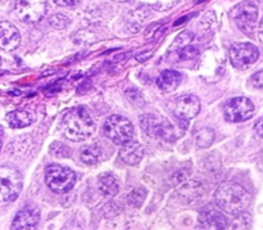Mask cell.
<instances>
[{
    "label": "cell",
    "mask_w": 263,
    "mask_h": 230,
    "mask_svg": "<svg viewBox=\"0 0 263 230\" xmlns=\"http://www.w3.org/2000/svg\"><path fill=\"white\" fill-rule=\"evenodd\" d=\"M0 149H2V141H0Z\"/></svg>",
    "instance_id": "836d02e7"
},
{
    "label": "cell",
    "mask_w": 263,
    "mask_h": 230,
    "mask_svg": "<svg viewBox=\"0 0 263 230\" xmlns=\"http://www.w3.org/2000/svg\"><path fill=\"white\" fill-rule=\"evenodd\" d=\"M21 43L20 31L10 22H0V49L14 50Z\"/></svg>",
    "instance_id": "7c38bea8"
},
{
    "label": "cell",
    "mask_w": 263,
    "mask_h": 230,
    "mask_svg": "<svg viewBox=\"0 0 263 230\" xmlns=\"http://www.w3.org/2000/svg\"><path fill=\"white\" fill-rule=\"evenodd\" d=\"M256 133L263 140V118H261V120L256 123Z\"/></svg>",
    "instance_id": "83f0119b"
},
{
    "label": "cell",
    "mask_w": 263,
    "mask_h": 230,
    "mask_svg": "<svg viewBox=\"0 0 263 230\" xmlns=\"http://www.w3.org/2000/svg\"><path fill=\"white\" fill-rule=\"evenodd\" d=\"M69 23H71V20H69L66 14H62V13L54 14L53 17L50 18V25L53 26L54 28H57V30H63V28L68 27Z\"/></svg>",
    "instance_id": "603a6c76"
},
{
    "label": "cell",
    "mask_w": 263,
    "mask_h": 230,
    "mask_svg": "<svg viewBox=\"0 0 263 230\" xmlns=\"http://www.w3.org/2000/svg\"><path fill=\"white\" fill-rule=\"evenodd\" d=\"M62 133L68 140L84 141L95 130V122L86 107L71 108L62 118Z\"/></svg>",
    "instance_id": "6da1fadb"
},
{
    "label": "cell",
    "mask_w": 263,
    "mask_h": 230,
    "mask_svg": "<svg viewBox=\"0 0 263 230\" xmlns=\"http://www.w3.org/2000/svg\"><path fill=\"white\" fill-rule=\"evenodd\" d=\"M200 224L207 229H225L228 226V219L217 211H207L199 218Z\"/></svg>",
    "instance_id": "ac0fdd59"
},
{
    "label": "cell",
    "mask_w": 263,
    "mask_h": 230,
    "mask_svg": "<svg viewBox=\"0 0 263 230\" xmlns=\"http://www.w3.org/2000/svg\"><path fill=\"white\" fill-rule=\"evenodd\" d=\"M198 54H199L198 48H195V46H190V45L184 46V48H180V50H179L180 59H184V61H190V59H194Z\"/></svg>",
    "instance_id": "d4e9b609"
},
{
    "label": "cell",
    "mask_w": 263,
    "mask_h": 230,
    "mask_svg": "<svg viewBox=\"0 0 263 230\" xmlns=\"http://www.w3.org/2000/svg\"><path fill=\"white\" fill-rule=\"evenodd\" d=\"M22 175L10 166H0V205L17 200L22 190Z\"/></svg>",
    "instance_id": "3957f363"
},
{
    "label": "cell",
    "mask_w": 263,
    "mask_h": 230,
    "mask_svg": "<svg viewBox=\"0 0 263 230\" xmlns=\"http://www.w3.org/2000/svg\"><path fill=\"white\" fill-rule=\"evenodd\" d=\"M174 115L179 120L187 121L198 116L200 111V100L194 94H185L176 98L172 103Z\"/></svg>",
    "instance_id": "8fae6325"
},
{
    "label": "cell",
    "mask_w": 263,
    "mask_h": 230,
    "mask_svg": "<svg viewBox=\"0 0 263 230\" xmlns=\"http://www.w3.org/2000/svg\"><path fill=\"white\" fill-rule=\"evenodd\" d=\"M10 0H0V3H2V4H4V3H9Z\"/></svg>",
    "instance_id": "4dcf8cb0"
},
{
    "label": "cell",
    "mask_w": 263,
    "mask_h": 230,
    "mask_svg": "<svg viewBox=\"0 0 263 230\" xmlns=\"http://www.w3.org/2000/svg\"><path fill=\"white\" fill-rule=\"evenodd\" d=\"M177 192L184 200L189 201V202L197 201L198 198L203 197V194H204V189H203V185L200 183L189 182V180H184V182L179 183Z\"/></svg>",
    "instance_id": "2e32d148"
},
{
    "label": "cell",
    "mask_w": 263,
    "mask_h": 230,
    "mask_svg": "<svg viewBox=\"0 0 263 230\" xmlns=\"http://www.w3.org/2000/svg\"><path fill=\"white\" fill-rule=\"evenodd\" d=\"M259 51L252 43H235L230 48V61L238 69H247L258 61Z\"/></svg>",
    "instance_id": "8992f818"
},
{
    "label": "cell",
    "mask_w": 263,
    "mask_h": 230,
    "mask_svg": "<svg viewBox=\"0 0 263 230\" xmlns=\"http://www.w3.org/2000/svg\"><path fill=\"white\" fill-rule=\"evenodd\" d=\"M116 2H128V0H116Z\"/></svg>",
    "instance_id": "d6a6232c"
},
{
    "label": "cell",
    "mask_w": 263,
    "mask_h": 230,
    "mask_svg": "<svg viewBox=\"0 0 263 230\" xmlns=\"http://www.w3.org/2000/svg\"><path fill=\"white\" fill-rule=\"evenodd\" d=\"M145 197H146L145 190L141 189V188H136V189H134L133 192L128 194L127 202L128 205L133 206V207H140V206L144 203V201H145Z\"/></svg>",
    "instance_id": "7402d4cb"
},
{
    "label": "cell",
    "mask_w": 263,
    "mask_h": 230,
    "mask_svg": "<svg viewBox=\"0 0 263 230\" xmlns=\"http://www.w3.org/2000/svg\"><path fill=\"white\" fill-rule=\"evenodd\" d=\"M234 20L236 26L241 30V32L247 35H253L258 23V9L251 2H244L236 5L234 9Z\"/></svg>",
    "instance_id": "ba28073f"
},
{
    "label": "cell",
    "mask_w": 263,
    "mask_h": 230,
    "mask_svg": "<svg viewBox=\"0 0 263 230\" xmlns=\"http://www.w3.org/2000/svg\"><path fill=\"white\" fill-rule=\"evenodd\" d=\"M99 188L104 196H116L118 193V180L110 172H105L99 178Z\"/></svg>",
    "instance_id": "d6986e66"
},
{
    "label": "cell",
    "mask_w": 263,
    "mask_h": 230,
    "mask_svg": "<svg viewBox=\"0 0 263 230\" xmlns=\"http://www.w3.org/2000/svg\"><path fill=\"white\" fill-rule=\"evenodd\" d=\"M258 36H259V40L263 43V20L259 23V27H258Z\"/></svg>",
    "instance_id": "f546056e"
},
{
    "label": "cell",
    "mask_w": 263,
    "mask_h": 230,
    "mask_svg": "<svg viewBox=\"0 0 263 230\" xmlns=\"http://www.w3.org/2000/svg\"><path fill=\"white\" fill-rule=\"evenodd\" d=\"M254 115V104L244 97L230 99L225 105V118L229 122H243Z\"/></svg>",
    "instance_id": "9c48e42d"
},
{
    "label": "cell",
    "mask_w": 263,
    "mask_h": 230,
    "mask_svg": "<svg viewBox=\"0 0 263 230\" xmlns=\"http://www.w3.org/2000/svg\"><path fill=\"white\" fill-rule=\"evenodd\" d=\"M143 147L138 141L134 140V139L130 141H126V143L121 146L120 157L127 165H138L143 160Z\"/></svg>",
    "instance_id": "5bb4252c"
},
{
    "label": "cell",
    "mask_w": 263,
    "mask_h": 230,
    "mask_svg": "<svg viewBox=\"0 0 263 230\" xmlns=\"http://www.w3.org/2000/svg\"><path fill=\"white\" fill-rule=\"evenodd\" d=\"M40 221V213L36 208H23L15 215L12 223L13 229H33Z\"/></svg>",
    "instance_id": "4fadbf2b"
},
{
    "label": "cell",
    "mask_w": 263,
    "mask_h": 230,
    "mask_svg": "<svg viewBox=\"0 0 263 230\" xmlns=\"http://www.w3.org/2000/svg\"><path fill=\"white\" fill-rule=\"evenodd\" d=\"M151 56H152V51H148V53H145V54H140V56H136V59H138V61H140V62H143V61H145V59H148Z\"/></svg>",
    "instance_id": "f1b7e54d"
},
{
    "label": "cell",
    "mask_w": 263,
    "mask_h": 230,
    "mask_svg": "<svg viewBox=\"0 0 263 230\" xmlns=\"http://www.w3.org/2000/svg\"><path fill=\"white\" fill-rule=\"evenodd\" d=\"M35 120V116L32 112L27 110H18L9 112L7 115L8 125L13 129H23L30 126Z\"/></svg>",
    "instance_id": "e0dca14e"
},
{
    "label": "cell",
    "mask_w": 263,
    "mask_h": 230,
    "mask_svg": "<svg viewBox=\"0 0 263 230\" xmlns=\"http://www.w3.org/2000/svg\"><path fill=\"white\" fill-rule=\"evenodd\" d=\"M100 153H102V152H100L99 147H97L95 144H91V146L82 147L80 157H81L84 164L95 165L98 161H99Z\"/></svg>",
    "instance_id": "ffe728a7"
},
{
    "label": "cell",
    "mask_w": 263,
    "mask_h": 230,
    "mask_svg": "<svg viewBox=\"0 0 263 230\" xmlns=\"http://www.w3.org/2000/svg\"><path fill=\"white\" fill-rule=\"evenodd\" d=\"M104 135L113 143L122 146L126 141L133 140L135 136V130L130 121L123 116L113 115L107 118L103 126Z\"/></svg>",
    "instance_id": "5b68a950"
},
{
    "label": "cell",
    "mask_w": 263,
    "mask_h": 230,
    "mask_svg": "<svg viewBox=\"0 0 263 230\" xmlns=\"http://www.w3.org/2000/svg\"><path fill=\"white\" fill-rule=\"evenodd\" d=\"M45 182L53 192L63 194L73 188L76 183V175L68 167L50 165L45 170Z\"/></svg>",
    "instance_id": "277c9868"
},
{
    "label": "cell",
    "mask_w": 263,
    "mask_h": 230,
    "mask_svg": "<svg viewBox=\"0 0 263 230\" xmlns=\"http://www.w3.org/2000/svg\"><path fill=\"white\" fill-rule=\"evenodd\" d=\"M251 84L252 86L256 87V89L263 90V69L262 71L256 72V74L251 77Z\"/></svg>",
    "instance_id": "484cf974"
},
{
    "label": "cell",
    "mask_w": 263,
    "mask_h": 230,
    "mask_svg": "<svg viewBox=\"0 0 263 230\" xmlns=\"http://www.w3.org/2000/svg\"><path fill=\"white\" fill-rule=\"evenodd\" d=\"M81 0H53V3L58 7L63 8H74L80 4Z\"/></svg>",
    "instance_id": "4316f807"
},
{
    "label": "cell",
    "mask_w": 263,
    "mask_h": 230,
    "mask_svg": "<svg viewBox=\"0 0 263 230\" xmlns=\"http://www.w3.org/2000/svg\"><path fill=\"white\" fill-rule=\"evenodd\" d=\"M140 125L148 135L153 138L172 140L175 138V130L168 120L158 115H144L140 117Z\"/></svg>",
    "instance_id": "52a82bcc"
},
{
    "label": "cell",
    "mask_w": 263,
    "mask_h": 230,
    "mask_svg": "<svg viewBox=\"0 0 263 230\" xmlns=\"http://www.w3.org/2000/svg\"><path fill=\"white\" fill-rule=\"evenodd\" d=\"M216 203L225 213L239 215L251 205V194L246 188L235 183H225L216 190Z\"/></svg>",
    "instance_id": "7a4b0ae2"
},
{
    "label": "cell",
    "mask_w": 263,
    "mask_h": 230,
    "mask_svg": "<svg viewBox=\"0 0 263 230\" xmlns=\"http://www.w3.org/2000/svg\"><path fill=\"white\" fill-rule=\"evenodd\" d=\"M259 167H261V169L263 170V158L261 160V162H259Z\"/></svg>",
    "instance_id": "1f68e13d"
},
{
    "label": "cell",
    "mask_w": 263,
    "mask_h": 230,
    "mask_svg": "<svg viewBox=\"0 0 263 230\" xmlns=\"http://www.w3.org/2000/svg\"><path fill=\"white\" fill-rule=\"evenodd\" d=\"M215 140V131L212 129H202L197 133L195 135V141H197V146L200 148H207Z\"/></svg>",
    "instance_id": "44dd1931"
},
{
    "label": "cell",
    "mask_w": 263,
    "mask_h": 230,
    "mask_svg": "<svg viewBox=\"0 0 263 230\" xmlns=\"http://www.w3.org/2000/svg\"><path fill=\"white\" fill-rule=\"evenodd\" d=\"M179 2L180 0H149V3H151L152 7L157 10H161V12L170 10L171 8H174Z\"/></svg>",
    "instance_id": "cb8c5ba5"
},
{
    "label": "cell",
    "mask_w": 263,
    "mask_h": 230,
    "mask_svg": "<svg viewBox=\"0 0 263 230\" xmlns=\"http://www.w3.org/2000/svg\"><path fill=\"white\" fill-rule=\"evenodd\" d=\"M14 9L23 22H37L45 15L46 0H15Z\"/></svg>",
    "instance_id": "30bf717a"
},
{
    "label": "cell",
    "mask_w": 263,
    "mask_h": 230,
    "mask_svg": "<svg viewBox=\"0 0 263 230\" xmlns=\"http://www.w3.org/2000/svg\"><path fill=\"white\" fill-rule=\"evenodd\" d=\"M181 74L174 69H166L162 72L157 79V86L164 93H171L177 89V86L181 82Z\"/></svg>",
    "instance_id": "9a60e30c"
}]
</instances>
